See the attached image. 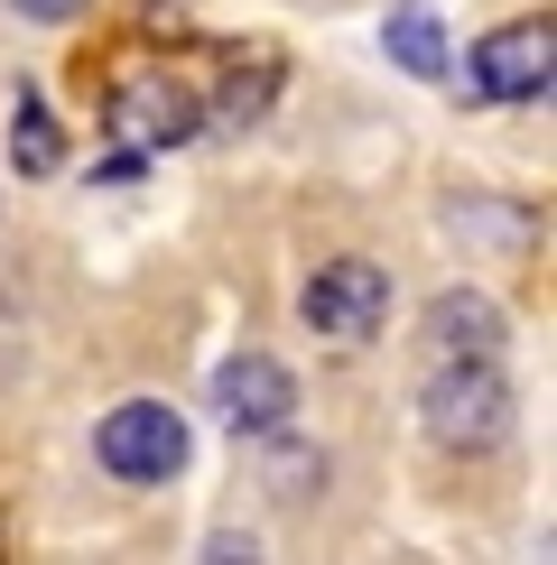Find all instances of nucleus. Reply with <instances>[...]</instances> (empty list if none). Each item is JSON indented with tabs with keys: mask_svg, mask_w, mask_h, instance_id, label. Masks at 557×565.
<instances>
[{
	"mask_svg": "<svg viewBox=\"0 0 557 565\" xmlns=\"http://www.w3.org/2000/svg\"><path fill=\"white\" fill-rule=\"evenodd\" d=\"M548 75H557V46H548V19H511L474 46V84L493 103H548Z\"/></svg>",
	"mask_w": 557,
	"mask_h": 565,
	"instance_id": "obj_4",
	"label": "nucleus"
},
{
	"mask_svg": "<svg viewBox=\"0 0 557 565\" xmlns=\"http://www.w3.org/2000/svg\"><path fill=\"white\" fill-rule=\"evenodd\" d=\"M381 38H390V56H400L409 75H446V29H437V10H418V0H400Z\"/></svg>",
	"mask_w": 557,
	"mask_h": 565,
	"instance_id": "obj_9",
	"label": "nucleus"
},
{
	"mask_svg": "<svg viewBox=\"0 0 557 565\" xmlns=\"http://www.w3.org/2000/svg\"><path fill=\"white\" fill-rule=\"evenodd\" d=\"M93 455H103L112 482H168L186 463V417L158 408V398H122V408L93 427Z\"/></svg>",
	"mask_w": 557,
	"mask_h": 565,
	"instance_id": "obj_2",
	"label": "nucleus"
},
{
	"mask_svg": "<svg viewBox=\"0 0 557 565\" xmlns=\"http://www.w3.org/2000/svg\"><path fill=\"white\" fill-rule=\"evenodd\" d=\"M214 408H223L232 436H278L288 408H297V381L270 362V352H232V362L214 371Z\"/></svg>",
	"mask_w": 557,
	"mask_h": 565,
	"instance_id": "obj_6",
	"label": "nucleus"
},
{
	"mask_svg": "<svg viewBox=\"0 0 557 565\" xmlns=\"http://www.w3.org/2000/svg\"><path fill=\"white\" fill-rule=\"evenodd\" d=\"M10 158H19V177H56L65 168V130H56V111H46L38 93H19V111H10Z\"/></svg>",
	"mask_w": 557,
	"mask_h": 565,
	"instance_id": "obj_7",
	"label": "nucleus"
},
{
	"mask_svg": "<svg viewBox=\"0 0 557 565\" xmlns=\"http://www.w3.org/2000/svg\"><path fill=\"white\" fill-rule=\"evenodd\" d=\"M418 408H428V436L446 455H483L511 427V381L493 371V352H446L428 371V390H418Z\"/></svg>",
	"mask_w": 557,
	"mask_h": 565,
	"instance_id": "obj_1",
	"label": "nucleus"
},
{
	"mask_svg": "<svg viewBox=\"0 0 557 565\" xmlns=\"http://www.w3.org/2000/svg\"><path fill=\"white\" fill-rule=\"evenodd\" d=\"M307 324L316 334H335V343H371L381 334V316H390V278L371 269V260H325L316 278H307Z\"/></svg>",
	"mask_w": 557,
	"mask_h": 565,
	"instance_id": "obj_3",
	"label": "nucleus"
},
{
	"mask_svg": "<svg viewBox=\"0 0 557 565\" xmlns=\"http://www.w3.org/2000/svg\"><path fill=\"white\" fill-rule=\"evenodd\" d=\"M278 93V65H251V75H232L223 84V103H214V121L223 130H242V121H261V103Z\"/></svg>",
	"mask_w": 557,
	"mask_h": 565,
	"instance_id": "obj_10",
	"label": "nucleus"
},
{
	"mask_svg": "<svg viewBox=\"0 0 557 565\" xmlns=\"http://www.w3.org/2000/svg\"><path fill=\"white\" fill-rule=\"evenodd\" d=\"M428 334H437V352H493L502 343V316H493V306H483V297H437L428 306Z\"/></svg>",
	"mask_w": 557,
	"mask_h": 565,
	"instance_id": "obj_8",
	"label": "nucleus"
},
{
	"mask_svg": "<svg viewBox=\"0 0 557 565\" xmlns=\"http://www.w3.org/2000/svg\"><path fill=\"white\" fill-rule=\"evenodd\" d=\"M112 139H122L130 158L196 139V93L168 84V75H122V84H112Z\"/></svg>",
	"mask_w": 557,
	"mask_h": 565,
	"instance_id": "obj_5",
	"label": "nucleus"
},
{
	"mask_svg": "<svg viewBox=\"0 0 557 565\" xmlns=\"http://www.w3.org/2000/svg\"><path fill=\"white\" fill-rule=\"evenodd\" d=\"M19 10H29V19H75L84 0H19Z\"/></svg>",
	"mask_w": 557,
	"mask_h": 565,
	"instance_id": "obj_11",
	"label": "nucleus"
}]
</instances>
